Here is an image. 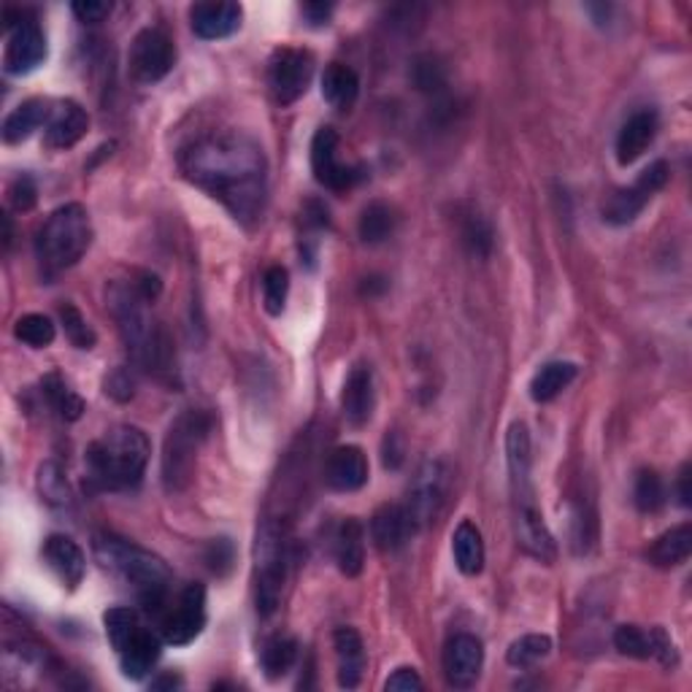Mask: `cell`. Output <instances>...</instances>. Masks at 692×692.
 I'll return each mask as SVG.
<instances>
[{
    "instance_id": "1",
    "label": "cell",
    "mask_w": 692,
    "mask_h": 692,
    "mask_svg": "<svg viewBox=\"0 0 692 692\" xmlns=\"http://www.w3.org/2000/svg\"><path fill=\"white\" fill-rule=\"evenodd\" d=\"M192 184L217 198L239 222H258L268 198V160L249 136L214 133L192 141L179 158Z\"/></svg>"
},
{
    "instance_id": "2",
    "label": "cell",
    "mask_w": 692,
    "mask_h": 692,
    "mask_svg": "<svg viewBox=\"0 0 692 692\" xmlns=\"http://www.w3.org/2000/svg\"><path fill=\"white\" fill-rule=\"evenodd\" d=\"M92 550H96L98 563L117 573L139 598L141 609L152 620H158V614L171 598L173 584V573L166 565V560L111 533H98L96 541H92Z\"/></svg>"
},
{
    "instance_id": "3",
    "label": "cell",
    "mask_w": 692,
    "mask_h": 692,
    "mask_svg": "<svg viewBox=\"0 0 692 692\" xmlns=\"http://www.w3.org/2000/svg\"><path fill=\"white\" fill-rule=\"evenodd\" d=\"M109 309L120 325L122 341L128 347L133 363L154 377H168L173 371V344L168 339L166 328L149 317L147 298L141 295L133 282L109 284Z\"/></svg>"
},
{
    "instance_id": "4",
    "label": "cell",
    "mask_w": 692,
    "mask_h": 692,
    "mask_svg": "<svg viewBox=\"0 0 692 692\" xmlns=\"http://www.w3.org/2000/svg\"><path fill=\"white\" fill-rule=\"evenodd\" d=\"M152 444L147 433L133 425H117L106 430L84 452L87 484L101 492L136 490L147 471Z\"/></svg>"
},
{
    "instance_id": "5",
    "label": "cell",
    "mask_w": 692,
    "mask_h": 692,
    "mask_svg": "<svg viewBox=\"0 0 692 692\" xmlns=\"http://www.w3.org/2000/svg\"><path fill=\"white\" fill-rule=\"evenodd\" d=\"M92 241V224L84 205L66 203L49 214L36 235V252L49 273L66 271L84 258Z\"/></svg>"
},
{
    "instance_id": "6",
    "label": "cell",
    "mask_w": 692,
    "mask_h": 692,
    "mask_svg": "<svg viewBox=\"0 0 692 692\" xmlns=\"http://www.w3.org/2000/svg\"><path fill=\"white\" fill-rule=\"evenodd\" d=\"M106 635H109L111 646H114L120 669L128 679L139 682L154 669L163 652V635H158L152 628L141 622V616L133 609H109L103 614Z\"/></svg>"
},
{
    "instance_id": "7",
    "label": "cell",
    "mask_w": 692,
    "mask_h": 692,
    "mask_svg": "<svg viewBox=\"0 0 692 692\" xmlns=\"http://www.w3.org/2000/svg\"><path fill=\"white\" fill-rule=\"evenodd\" d=\"M211 430V417L205 411H184L177 417L163 444V488L166 492H184L195 479L198 449Z\"/></svg>"
},
{
    "instance_id": "8",
    "label": "cell",
    "mask_w": 692,
    "mask_h": 692,
    "mask_svg": "<svg viewBox=\"0 0 692 692\" xmlns=\"http://www.w3.org/2000/svg\"><path fill=\"white\" fill-rule=\"evenodd\" d=\"M287 541L282 528L265 522L258 535V611L271 616L282 603L287 582Z\"/></svg>"
},
{
    "instance_id": "9",
    "label": "cell",
    "mask_w": 692,
    "mask_h": 692,
    "mask_svg": "<svg viewBox=\"0 0 692 692\" xmlns=\"http://www.w3.org/2000/svg\"><path fill=\"white\" fill-rule=\"evenodd\" d=\"M158 631L166 644L187 646L203 633L205 628V588L190 582L173 598H168L166 609L158 614Z\"/></svg>"
},
{
    "instance_id": "10",
    "label": "cell",
    "mask_w": 692,
    "mask_h": 692,
    "mask_svg": "<svg viewBox=\"0 0 692 692\" xmlns=\"http://www.w3.org/2000/svg\"><path fill=\"white\" fill-rule=\"evenodd\" d=\"M311 79H314V58L305 49H277L268 62V87L279 106L301 101L309 92Z\"/></svg>"
},
{
    "instance_id": "11",
    "label": "cell",
    "mask_w": 692,
    "mask_h": 692,
    "mask_svg": "<svg viewBox=\"0 0 692 692\" xmlns=\"http://www.w3.org/2000/svg\"><path fill=\"white\" fill-rule=\"evenodd\" d=\"M177 62V47L163 30L147 28L130 43L128 73L136 84H158L171 73Z\"/></svg>"
},
{
    "instance_id": "12",
    "label": "cell",
    "mask_w": 692,
    "mask_h": 692,
    "mask_svg": "<svg viewBox=\"0 0 692 692\" xmlns=\"http://www.w3.org/2000/svg\"><path fill=\"white\" fill-rule=\"evenodd\" d=\"M669 163L658 160L641 173L631 187H622L603 203V220L609 224H631L635 217L644 211V205L652 201L654 192H660L669 182Z\"/></svg>"
},
{
    "instance_id": "13",
    "label": "cell",
    "mask_w": 692,
    "mask_h": 692,
    "mask_svg": "<svg viewBox=\"0 0 692 692\" xmlns=\"http://www.w3.org/2000/svg\"><path fill=\"white\" fill-rule=\"evenodd\" d=\"M449 492V471L441 460H425L411 479L409 488V501L403 507L409 509L411 520L417 522V528H425L428 522H433L439 517L441 507L447 501Z\"/></svg>"
},
{
    "instance_id": "14",
    "label": "cell",
    "mask_w": 692,
    "mask_h": 692,
    "mask_svg": "<svg viewBox=\"0 0 692 692\" xmlns=\"http://www.w3.org/2000/svg\"><path fill=\"white\" fill-rule=\"evenodd\" d=\"M339 133L333 128H320L311 139V171L322 187L333 192H347L363 179V168L347 166L339 160Z\"/></svg>"
},
{
    "instance_id": "15",
    "label": "cell",
    "mask_w": 692,
    "mask_h": 692,
    "mask_svg": "<svg viewBox=\"0 0 692 692\" xmlns=\"http://www.w3.org/2000/svg\"><path fill=\"white\" fill-rule=\"evenodd\" d=\"M6 28H9V41L3 52V71L9 77H28L47 60V36L30 14H24L22 22L6 24Z\"/></svg>"
},
{
    "instance_id": "16",
    "label": "cell",
    "mask_w": 692,
    "mask_h": 692,
    "mask_svg": "<svg viewBox=\"0 0 692 692\" xmlns=\"http://www.w3.org/2000/svg\"><path fill=\"white\" fill-rule=\"evenodd\" d=\"M514 539L520 550L539 560V563L552 565L558 560V541H554L552 530L546 528L541 509L535 507V498L514 501Z\"/></svg>"
},
{
    "instance_id": "17",
    "label": "cell",
    "mask_w": 692,
    "mask_h": 692,
    "mask_svg": "<svg viewBox=\"0 0 692 692\" xmlns=\"http://www.w3.org/2000/svg\"><path fill=\"white\" fill-rule=\"evenodd\" d=\"M444 676L449 688L469 690L479 682L484 665V646L477 635L458 633L447 641L444 646Z\"/></svg>"
},
{
    "instance_id": "18",
    "label": "cell",
    "mask_w": 692,
    "mask_h": 692,
    "mask_svg": "<svg viewBox=\"0 0 692 692\" xmlns=\"http://www.w3.org/2000/svg\"><path fill=\"white\" fill-rule=\"evenodd\" d=\"M614 646L616 652L625 654V658L660 660L665 669L676 665V650H673L671 639L665 635L663 628L644 631V628L639 625H620L614 631Z\"/></svg>"
},
{
    "instance_id": "19",
    "label": "cell",
    "mask_w": 692,
    "mask_h": 692,
    "mask_svg": "<svg viewBox=\"0 0 692 692\" xmlns=\"http://www.w3.org/2000/svg\"><path fill=\"white\" fill-rule=\"evenodd\" d=\"M417 530L420 528L411 520L409 509L403 503H384L371 517V539L377 544V550L384 554L401 552L414 539Z\"/></svg>"
},
{
    "instance_id": "20",
    "label": "cell",
    "mask_w": 692,
    "mask_h": 692,
    "mask_svg": "<svg viewBox=\"0 0 692 692\" xmlns=\"http://www.w3.org/2000/svg\"><path fill=\"white\" fill-rule=\"evenodd\" d=\"M43 563L49 565V571L66 584L68 590H77L82 584L84 571H87V558L82 546L71 539V535L52 533L43 541Z\"/></svg>"
},
{
    "instance_id": "21",
    "label": "cell",
    "mask_w": 692,
    "mask_h": 692,
    "mask_svg": "<svg viewBox=\"0 0 692 692\" xmlns=\"http://www.w3.org/2000/svg\"><path fill=\"white\" fill-rule=\"evenodd\" d=\"M533 449H530V433L522 422H514L507 435V460L511 479V501L535 498L533 492Z\"/></svg>"
},
{
    "instance_id": "22",
    "label": "cell",
    "mask_w": 692,
    "mask_h": 692,
    "mask_svg": "<svg viewBox=\"0 0 692 692\" xmlns=\"http://www.w3.org/2000/svg\"><path fill=\"white\" fill-rule=\"evenodd\" d=\"M244 20V9L239 3H195L190 9V24L198 39L220 41L233 36Z\"/></svg>"
},
{
    "instance_id": "23",
    "label": "cell",
    "mask_w": 692,
    "mask_h": 692,
    "mask_svg": "<svg viewBox=\"0 0 692 692\" xmlns=\"http://www.w3.org/2000/svg\"><path fill=\"white\" fill-rule=\"evenodd\" d=\"M90 117L77 101H60L49 114L47 128H43V143L49 149H71L87 136Z\"/></svg>"
},
{
    "instance_id": "24",
    "label": "cell",
    "mask_w": 692,
    "mask_h": 692,
    "mask_svg": "<svg viewBox=\"0 0 692 692\" xmlns=\"http://www.w3.org/2000/svg\"><path fill=\"white\" fill-rule=\"evenodd\" d=\"M368 460L360 447H339L328 454L325 484L335 492H354L365 488Z\"/></svg>"
},
{
    "instance_id": "25",
    "label": "cell",
    "mask_w": 692,
    "mask_h": 692,
    "mask_svg": "<svg viewBox=\"0 0 692 692\" xmlns=\"http://www.w3.org/2000/svg\"><path fill=\"white\" fill-rule=\"evenodd\" d=\"M660 120H658V111L644 109V111H635V114L620 128L616 133V160L620 166H631L641 154L646 152V147L654 141L658 136Z\"/></svg>"
},
{
    "instance_id": "26",
    "label": "cell",
    "mask_w": 692,
    "mask_h": 692,
    "mask_svg": "<svg viewBox=\"0 0 692 692\" xmlns=\"http://www.w3.org/2000/svg\"><path fill=\"white\" fill-rule=\"evenodd\" d=\"M341 409L349 425L363 428L373 414V373L371 368L358 365L347 377L344 392H341Z\"/></svg>"
},
{
    "instance_id": "27",
    "label": "cell",
    "mask_w": 692,
    "mask_h": 692,
    "mask_svg": "<svg viewBox=\"0 0 692 692\" xmlns=\"http://www.w3.org/2000/svg\"><path fill=\"white\" fill-rule=\"evenodd\" d=\"M333 650L339 660V684L347 690H354L363 679L365 671V646L358 631L352 628H339L333 633Z\"/></svg>"
},
{
    "instance_id": "28",
    "label": "cell",
    "mask_w": 692,
    "mask_h": 692,
    "mask_svg": "<svg viewBox=\"0 0 692 692\" xmlns=\"http://www.w3.org/2000/svg\"><path fill=\"white\" fill-rule=\"evenodd\" d=\"M333 552H335V563L344 576H360L365 565V530L363 522L349 517L335 530L333 539Z\"/></svg>"
},
{
    "instance_id": "29",
    "label": "cell",
    "mask_w": 692,
    "mask_h": 692,
    "mask_svg": "<svg viewBox=\"0 0 692 692\" xmlns=\"http://www.w3.org/2000/svg\"><path fill=\"white\" fill-rule=\"evenodd\" d=\"M692 554V525H679L671 528L669 533L660 535L658 541L646 550V560L654 569H679L690 560Z\"/></svg>"
},
{
    "instance_id": "30",
    "label": "cell",
    "mask_w": 692,
    "mask_h": 692,
    "mask_svg": "<svg viewBox=\"0 0 692 692\" xmlns=\"http://www.w3.org/2000/svg\"><path fill=\"white\" fill-rule=\"evenodd\" d=\"M452 554L460 573H465V576H479V573L484 571L482 530L469 520L460 522L452 533Z\"/></svg>"
},
{
    "instance_id": "31",
    "label": "cell",
    "mask_w": 692,
    "mask_h": 692,
    "mask_svg": "<svg viewBox=\"0 0 692 692\" xmlns=\"http://www.w3.org/2000/svg\"><path fill=\"white\" fill-rule=\"evenodd\" d=\"M49 114H52V109H49V103L41 101V98H30V101L20 103L9 117H6L3 141L6 143L28 141L41 124L49 122Z\"/></svg>"
},
{
    "instance_id": "32",
    "label": "cell",
    "mask_w": 692,
    "mask_h": 692,
    "mask_svg": "<svg viewBox=\"0 0 692 692\" xmlns=\"http://www.w3.org/2000/svg\"><path fill=\"white\" fill-rule=\"evenodd\" d=\"M358 96H360L358 73L349 66H341V62H330L325 73H322V98H325L333 109L347 111L352 109Z\"/></svg>"
},
{
    "instance_id": "33",
    "label": "cell",
    "mask_w": 692,
    "mask_h": 692,
    "mask_svg": "<svg viewBox=\"0 0 692 692\" xmlns=\"http://www.w3.org/2000/svg\"><path fill=\"white\" fill-rule=\"evenodd\" d=\"M576 373H579V368L569 363V360H554V363H546L539 373H535L533 382H530V398H533L535 403L554 401V398H558L560 392H563L573 379H576Z\"/></svg>"
},
{
    "instance_id": "34",
    "label": "cell",
    "mask_w": 692,
    "mask_h": 692,
    "mask_svg": "<svg viewBox=\"0 0 692 692\" xmlns=\"http://www.w3.org/2000/svg\"><path fill=\"white\" fill-rule=\"evenodd\" d=\"M41 392H43V398H47L49 407H52V411H58L60 420L77 422L79 417L84 414V401L77 395V392L68 388V382L60 377V373H49V377H43Z\"/></svg>"
},
{
    "instance_id": "35",
    "label": "cell",
    "mask_w": 692,
    "mask_h": 692,
    "mask_svg": "<svg viewBox=\"0 0 692 692\" xmlns=\"http://www.w3.org/2000/svg\"><path fill=\"white\" fill-rule=\"evenodd\" d=\"M260 660H263V671L271 682L287 676L298 660L295 639H290V635H273V639L265 641L263 658Z\"/></svg>"
},
{
    "instance_id": "36",
    "label": "cell",
    "mask_w": 692,
    "mask_h": 692,
    "mask_svg": "<svg viewBox=\"0 0 692 692\" xmlns=\"http://www.w3.org/2000/svg\"><path fill=\"white\" fill-rule=\"evenodd\" d=\"M392 230H395V214H392L388 203L377 201L365 205L358 222V233L363 244H382V241L390 239Z\"/></svg>"
},
{
    "instance_id": "37",
    "label": "cell",
    "mask_w": 692,
    "mask_h": 692,
    "mask_svg": "<svg viewBox=\"0 0 692 692\" xmlns=\"http://www.w3.org/2000/svg\"><path fill=\"white\" fill-rule=\"evenodd\" d=\"M36 484H39V492H41L43 503H49V507H52V509H71V503H73L71 488H68L66 473H62V469H60L58 463H52V460L41 463L39 479H36Z\"/></svg>"
},
{
    "instance_id": "38",
    "label": "cell",
    "mask_w": 692,
    "mask_h": 692,
    "mask_svg": "<svg viewBox=\"0 0 692 692\" xmlns=\"http://www.w3.org/2000/svg\"><path fill=\"white\" fill-rule=\"evenodd\" d=\"M460 235H463V244L473 258H479V260L490 258L492 239H495V235H492L490 222L484 220L479 211H469V214H463V220H460Z\"/></svg>"
},
{
    "instance_id": "39",
    "label": "cell",
    "mask_w": 692,
    "mask_h": 692,
    "mask_svg": "<svg viewBox=\"0 0 692 692\" xmlns=\"http://www.w3.org/2000/svg\"><path fill=\"white\" fill-rule=\"evenodd\" d=\"M550 652H552L550 635L530 633V635H522V639H517L514 644L509 646L507 660H509V665H514V669H530V665L550 658Z\"/></svg>"
},
{
    "instance_id": "40",
    "label": "cell",
    "mask_w": 692,
    "mask_h": 692,
    "mask_svg": "<svg viewBox=\"0 0 692 692\" xmlns=\"http://www.w3.org/2000/svg\"><path fill=\"white\" fill-rule=\"evenodd\" d=\"M14 335L22 341V344L33 347V349H47L52 347L54 335H58V328L49 317L43 314H24L17 320Z\"/></svg>"
},
{
    "instance_id": "41",
    "label": "cell",
    "mask_w": 692,
    "mask_h": 692,
    "mask_svg": "<svg viewBox=\"0 0 692 692\" xmlns=\"http://www.w3.org/2000/svg\"><path fill=\"white\" fill-rule=\"evenodd\" d=\"M665 484L663 479L658 477L654 471H641L639 477H635V488H633V501L635 507H639V511H644V514H654V511H660L665 507Z\"/></svg>"
},
{
    "instance_id": "42",
    "label": "cell",
    "mask_w": 692,
    "mask_h": 692,
    "mask_svg": "<svg viewBox=\"0 0 692 692\" xmlns=\"http://www.w3.org/2000/svg\"><path fill=\"white\" fill-rule=\"evenodd\" d=\"M287 292H290V273L282 265H271L263 277V303L271 317H279L284 311Z\"/></svg>"
},
{
    "instance_id": "43",
    "label": "cell",
    "mask_w": 692,
    "mask_h": 692,
    "mask_svg": "<svg viewBox=\"0 0 692 692\" xmlns=\"http://www.w3.org/2000/svg\"><path fill=\"white\" fill-rule=\"evenodd\" d=\"M595 539H598L595 511L584 507V503H579V507L573 509V517H571L573 550H576V554H588L592 550V544H595Z\"/></svg>"
},
{
    "instance_id": "44",
    "label": "cell",
    "mask_w": 692,
    "mask_h": 692,
    "mask_svg": "<svg viewBox=\"0 0 692 692\" xmlns=\"http://www.w3.org/2000/svg\"><path fill=\"white\" fill-rule=\"evenodd\" d=\"M60 320H62V328H66V335L71 339L73 347L79 349H92L96 347V333H92V328L87 325L84 314L77 309L73 303H66L60 305Z\"/></svg>"
},
{
    "instance_id": "45",
    "label": "cell",
    "mask_w": 692,
    "mask_h": 692,
    "mask_svg": "<svg viewBox=\"0 0 692 692\" xmlns=\"http://www.w3.org/2000/svg\"><path fill=\"white\" fill-rule=\"evenodd\" d=\"M9 201L17 211H30L36 205V201H39V187H36V182L28 177V173H22V177H17L14 182H11Z\"/></svg>"
},
{
    "instance_id": "46",
    "label": "cell",
    "mask_w": 692,
    "mask_h": 692,
    "mask_svg": "<svg viewBox=\"0 0 692 692\" xmlns=\"http://www.w3.org/2000/svg\"><path fill=\"white\" fill-rule=\"evenodd\" d=\"M205 563H209V569L217 573V576H224V573L230 571V565H233V544H230V539H214L209 544V554H205Z\"/></svg>"
},
{
    "instance_id": "47",
    "label": "cell",
    "mask_w": 692,
    "mask_h": 692,
    "mask_svg": "<svg viewBox=\"0 0 692 692\" xmlns=\"http://www.w3.org/2000/svg\"><path fill=\"white\" fill-rule=\"evenodd\" d=\"M71 11L79 17V22L98 24L111 14V3H103V0H79V3L71 6Z\"/></svg>"
},
{
    "instance_id": "48",
    "label": "cell",
    "mask_w": 692,
    "mask_h": 692,
    "mask_svg": "<svg viewBox=\"0 0 692 692\" xmlns=\"http://www.w3.org/2000/svg\"><path fill=\"white\" fill-rule=\"evenodd\" d=\"M417 84H420V90H441V84H444V73H441V68L435 66L433 60L425 58L417 62Z\"/></svg>"
},
{
    "instance_id": "49",
    "label": "cell",
    "mask_w": 692,
    "mask_h": 692,
    "mask_svg": "<svg viewBox=\"0 0 692 692\" xmlns=\"http://www.w3.org/2000/svg\"><path fill=\"white\" fill-rule=\"evenodd\" d=\"M384 690L388 692H414L422 690V679L414 669H398L392 676L384 682Z\"/></svg>"
},
{
    "instance_id": "50",
    "label": "cell",
    "mask_w": 692,
    "mask_h": 692,
    "mask_svg": "<svg viewBox=\"0 0 692 692\" xmlns=\"http://www.w3.org/2000/svg\"><path fill=\"white\" fill-rule=\"evenodd\" d=\"M403 460H407V449H403V441L398 433H390L384 439V469H401Z\"/></svg>"
},
{
    "instance_id": "51",
    "label": "cell",
    "mask_w": 692,
    "mask_h": 692,
    "mask_svg": "<svg viewBox=\"0 0 692 692\" xmlns=\"http://www.w3.org/2000/svg\"><path fill=\"white\" fill-rule=\"evenodd\" d=\"M301 11L311 24H325L330 20V14H333V6L330 3H303Z\"/></svg>"
},
{
    "instance_id": "52",
    "label": "cell",
    "mask_w": 692,
    "mask_h": 692,
    "mask_svg": "<svg viewBox=\"0 0 692 692\" xmlns=\"http://www.w3.org/2000/svg\"><path fill=\"white\" fill-rule=\"evenodd\" d=\"M690 498H692V492H690V465H682V471H679V503H682V507H690Z\"/></svg>"
},
{
    "instance_id": "53",
    "label": "cell",
    "mask_w": 692,
    "mask_h": 692,
    "mask_svg": "<svg viewBox=\"0 0 692 692\" xmlns=\"http://www.w3.org/2000/svg\"><path fill=\"white\" fill-rule=\"evenodd\" d=\"M388 290V282H384L382 277H371V279H365V284H363V295H377V292H384Z\"/></svg>"
},
{
    "instance_id": "54",
    "label": "cell",
    "mask_w": 692,
    "mask_h": 692,
    "mask_svg": "<svg viewBox=\"0 0 692 692\" xmlns=\"http://www.w3.org/2000/svg\"><path fill=\"white\" fill-rule=\"evenodd\" d=\"M179 684H182V679H179V676H163V679H158V682H152V688L154 690H160V688H179Z\"/></svg>"
}]
</instances>
